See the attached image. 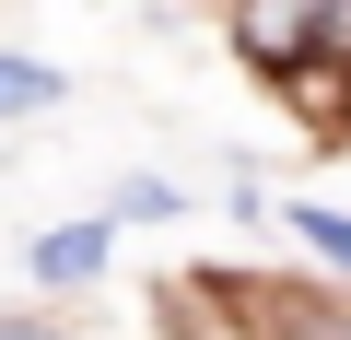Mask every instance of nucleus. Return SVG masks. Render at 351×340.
Segmentation results:
<instances>
[{
    "label": "nucleus",
    "mask_w": 351,
    "mask_h": 340,
    "mask_svg": "<svg viewBox=\"0 0 351 340\" xmlns=\"http://www.w3.org/2000/svg\"><path fill=\"white\" fill-rule=\"evenodd\" d=\"M94 258H106V235H94V223H71V235H47V247H36V282H82Z\"/></svg>",
    "instance_id": "f03ea898"
},
{
    "label": "nucleus",
    "mask_w": 351,
    "mask_h": 340,
    "mask_svg": "<svg viewBox=\"0 0 351 340\" xmlns=\"http://www.w3.org/2000/svg\"><path fill=\"white\" fill-rule=\"evenodd\" d=\"M304 247H316V258H339V270H351V223H339V212H304Z\"/></svg>",
    "instance_id": "39448f33"
},
{
    "label": "nucleus",
    "mask_w": 351,
    "mask_h": 340,
    "mask_svg": "<svg viewBox=\"0 0 351 340\" xmlns=\"http://www.w3.org/2000/svg\"><path fill=\"white\" fill-rule=\"evenodd\" d=\"M234 36L258 71H304L328 47V0H234Z\"/></svg>",
    "instance_id": "f257e3e1"
},
{
    "label": "nucleus",
    "mask_w": 351,
    "mask_h": 340,
    "mask_svg": "<svg viewBox=\"0 0 351 340\" xmlns=\"http://www.w3.org/2000/svg\"><path fill=\"white\" fill-rule=\"evenodd\" d=\"M59 94V71H36V59H0V117H24V106H47Z\"/></svg>",
    "instance_id": "7ed1b4c3"
},
{
    "label": "nucleus",
    "mask_w": 351,
    "mask_h": 340,
    "mask_svg": "<svg viewBox=\"0 0 351 340\" xmlns=\"http://www.w3.org/2000/svg\"><path fill=\"white\" fill-rule=\"evenodd\" d=\"M164 212H176V188H152V177H141V188H117V223H164Z\"/></svg>",
    "instance_id": "20e7f679"
},
{
    "label": "nucleus",
    "mask_w": 351,
    "mask_h": 340,
    "mask_svg": "<svg viewBox=\"0 0 351 340\" xmlns=\"http://www.w3.org/2000/svg\"><path fill=\"white\" fill-rule=\"evenodd\" d=\"M0 340H59V328L47 317H0Z\"/></svg>",
    "instance_id": "423d86ee"
}]
</instances>
